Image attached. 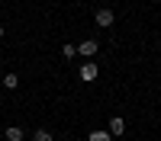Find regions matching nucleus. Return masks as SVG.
I'll list each match as a JSON object with an SVG mask.
<instances>
[{"label":"nucleus","mask_w":161,"mask_h":141,"mask_svg":"<svg viewBox=\"0 0 161 141\" xmlns=\"http://www.w3.org/2000/svg\"><path fill=\"white\" fill-rule=\"evenodd\" d=\"M93 23H97L100 29H110V26L116 23V13H113V10H106V7H100L97 13H93Z\"/></svg>","instance_id":"f257e3e1"},{"label":"nucleus","mask_w":161,"mask_h":141,"mask_svg":"<svg viewBox=\"0 0 161 141\" xmlns=\"http://www.w3.org/2000/svg\"><path fill=\"white\" fill-rule=\"evenodd\" d=\"M3 87H7V90H16V87H19V77H16V74H7V77H3Z\"/></svg>","instance_id":"6e6552de"},{"label":"nucleus","mask_w":161,"mask_h":141,"mask_svg":"<svg viewBox=\"0 0 161 141\" xmlns=\"http://www.w3.org/2000/svg\"><path fill=\"white\" fill-rule=\"evenodd\" d=\"M97 74H100V68H97V61H84L80 64V71H77V77L84 83H90V80H97Z\"/></svg>","instance_id":"f03ea898"},{"label":"nucleus","mask_w":161,"mask_h":141,"mask_svg":"<svg viewBox=\"0 0 161 141\" xmlns=\"http://www.w3.org/2000/svg\"><path fill=\"white\" fill-rule=\"evenodd\" d=\"M0 38H3V26H0Z\"/></svg>","instance_id":"9d476101"},{"label":"nucleus","mask_w":161,"mask_h":141,"mask_svg":"<svg viewBox=\"0 0 161 141\" xmlns=\"http://www.w3.org/2000/svg\"><path fill=\"white\" fill-rule=\"evenodd\" d=\"M97 48H100V42H97V38H84V42L77 45V55H84V58H93V55H97Z\"/></svg>","instance_id":"7ed1b4c3"},{"label":"nucleus","mask_w":161,"mask_h":141,"mask_svg":"<svg viewBox=\"0 0 161 141\" xmlns=\"http://www.w3.org/2000/svg\"><path fill=\"white\" fill-rule=\"evenodd\" d=\"M110 135H113V138H119V135H126V122L119 119V115H116V119H110Z\"/></svg>","instance_id":"39448f33"},{"label":"nucleus","mask_w":161,"mask_h":141,"mask_svg":"<svg viewBox=\"0 0 161 141\" xmlns=\"http://www.w3.org/2000/svg\"><path fill=\"white\" fill-rule=\"evenodd\" d=\"M32 141H55V138H52L48 128H36V132H32Z\"/></svg>","instance_id":"0eeeda50"},{"label":"nucleus","mask_w":161,"mask_h":141,"mask_svg":"<svg viewBox=\"0 0 161 141\" xmlns=\"http://www.w3.org/2000/svg\"><path fill=\"white\" fill-rule=\"evenodd\" d=\"M87 141H113V135H110V132H103V128H93V132L87 135Z\"/></svg>","instance_id":"423d86ee"},{"label":"nucleus","mask_w":161,"mask_h":141,"mask_svg":"<svg viewBox=\"0 0 161 141\" xmlns=\"http://www.w3.org/2000/svg\"><path fill=\"white\" fill-rule=\"evenodd\" d=\"M3 141H26V135H23L19 125H10L7 132H3Z\"/></svg>","instance_id":"20e7f679"},{"label":"nucleus","mask_w":161,"mask_h":141,"mask_svg":"<svg viewBox=\"0 0 161 141\" xmlns=\"http://www.w3.org/2000/svg\"><path fill=\"white\" fill-rule=\"evenodd\" d=\"M61 55H64V58H77V45H64Z\"/></svg>","instance_id":"1a4fd4ad"}]
</instances>
